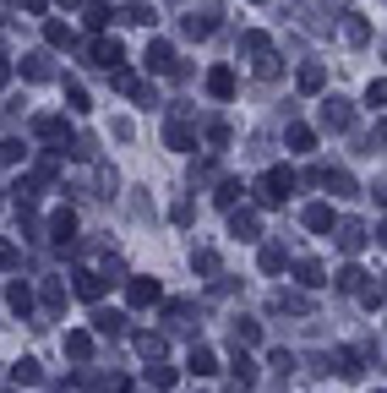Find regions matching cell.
Instances as JSON below:
<instances>
[{"label": "cell", "mask_w": 387, "mask_h": 393, "mask_svg": "<svg viewBox=\"0 0 387 393\" xmlns=\"http://www.w3.org/2000/svg\"><path fill=\"white\" fill-rule=\"evenodd\" d=\"M289 186H295V181H289L284 169H267V175H262V197H267V202H284Z\"/></svg>", "instance_id": "obj_1"}, {"label": "cell", "mask_w": 387, "mask_h": 393, "mask_svg": "<svg viewBox=\"0 0 387 393\" xmlns=\"http://www.w3.org/2000/svg\"><path fill=\"white\" fill-rule=\"evenodd\" d=\"M131 301H137V306L159 301V284H153V279H137V284H131Z\"/></svg>", "instance_id": "obj_2"}, {"label": "cell", "mask_w": 387, "mask_h": 393, "mask_svg": "<svg viewBox=\"0 0 387 393\" xmlns=\"http://www.w3.org/2000/svg\"><path fill=\"white\" fill-rule=\"evenodd\" d=\"M207 87H213L219 99H229V93H235V77H229V71H213V77H207Z\"/></svg>", "instance_id": "obj_3"}, {"label": "cell", "mask_w": 387, "mask_h": 393, "mask_svg": "<svg viewBox=\"0 0 387 393\" xmlns=\"http://www.w3.org/2000/svg\"><path fill=\"white\" fill-rule=\"evenodd\" d=\"M306 224H311V229H327V224H333V213H327V207H311Z\"/></svg>", "instance_id": "obj_4"}, {"label": "cell", "mask_w": 387, "mask_h": 393, "mask_svg": "<svg viewBox=\"0 0 387 393\" xmlns=\"http://www.w3.org/2000/svg\"><path fill=\"white\" fill-rule=\"evenodd\" d=\"M147 66H159V71H164V66H169V49H164V44H153V49H147Z\"/></svg>", "instance_id": "obj_5"}]
</instances>
